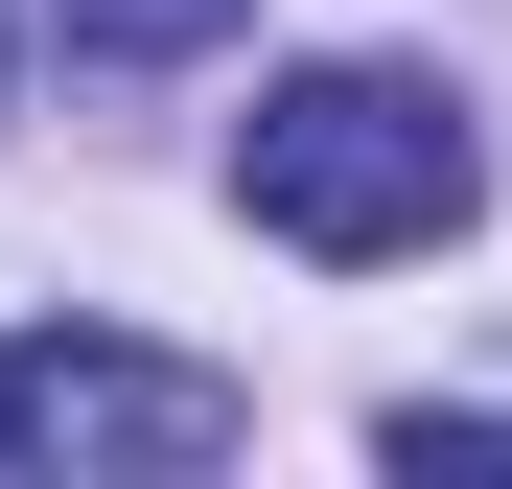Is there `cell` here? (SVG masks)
<instances>
[{
	"mask_svg": "<svg viewBox=\"0 0 512 489\" xmlns=\"http://www.w3.org/2000/svg\"><path fill=\"white\" fill-rule=\"evenodd\" d=\"M233 210L303 233V257H443L489 210V140L419 94V70H280L233 117Z\"/></svg>",
	"mask_w": 512,
	"mask_h": 489,
	"instance_id": "6da1fadb",
	"label": "cell"
},
{
	"mask_svg": "<svg viewBox=\"0 0 512 489\" xmlns=\"http://www.w3.org/2000/svg\"><path fill=\"white\" fill-rule=\"evenodd\" d=\"M0 466H233V373L117 326H0Z\"/></svg>",
	"mask_w": 512,
	"mask_h": 489,
	"instance_id": "7a4b0ae2",
	"label": "cell"
},
{
	"mask_svg": "<svg viewBox=\"0 0 512 489\" xmlns=\"http://www.w3.org/2000/svg\"><path fill=\"white\" fill-rule=\"evenodd\" d=\"M233 24H256V0H70L94 70H187V47H233Z\"/></svg>",
	"mask_w": 512,
	"mask_h": 489,
	"instance_id": "3957f363",
	"label": "cell"
}]
</instances>
